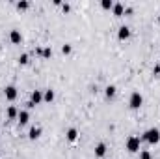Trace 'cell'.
<instances>
[{"label": "cell", "mask_w": 160, "mask_h": 159, "mask_svg": "<svg viewBox=\"0 0 160 159\" xmlns=\"http://www.w3.org/2000/svg\"><path fill=\"white\" fill-rule=\"evenodd\" d=\"M28 6H30V4H28L26 0H22V2H17V7H19V9H28Z\"/></svg>", "instance_id": "d6986e66"}, {"label": "cell", "mask_w": 160, "mask_h": 159, "mask_svg": "<svg viewBox=\"0 0 160 159\" xmlns=\"http://www.w3.org/2000/svg\"><path fill=\"white\" fill-rule=\"evenodd\" d=\"M62 7H63V11H69V9H71V6H69V4H63Z\"/></svg>", "instance_id": "603a6c76"}, {"label": "cell", "mask_w": 160, "mask_h": 159, "mask_svg": "<svg viewBox=\"0 0 160 159\" xmlns=\"http://www.w3.org/2000/svg\"><path fill=\"white\" fill-rule=\"evenodd\" d=\"M123 11H125L123 4H114V13L116 15H123Z\"/></svg>", "instance_id": "5bb4252c"}, {"label": "cell", "mask_w": 160, "mask_h": 159, "mask_svg": "<svg viewBox=\"0 0 160 159\" xmlns=\"http://www.w3.org/2000/svg\"><path fill=\"white\" fill-rule=\"evenodd\" d=\"M9 39H11V43H21V41H22V36H21V32H19V30H11Z\"/></svg>", "instance_id": "8992f818"}, {"label": "cell", "mask_w": 160, "mask_h": 159, "mask_svg": "<svg viewBox=\"0 0 160 159\" xmlns=\"http://www.w3.org/2000/svg\"><path fill=\"white\" fill-rule=\"evenodd\" d=\"M19 64H21V66H26V64H28V54H21V56H19Z\"/></svg>", "instance_id": "ac0fdd59"}, {"label": "cell", "mask_w": 160, "mask_h": 159, "mask_svg": "<svg viewBox=\"0 0 160 159\" xmlns=\"http://www.w3.org/2000/svg\"><path fill=\"white\" fill-rule=\"evenodd\" d=\"M71 51H73V49H71V45H69V43H65V45L62 47V52H63V54H69Z\"/></svg>", "instance_id": "ffe728a7"}, {"label": "cell", "mask_w": 160, "mask_h": 159, "mask_svg": "<svg viewBox=\"0 0 160 159\" xmlns=\"http://www.w3.org/2000/svg\"><path fill=\"white\" fill-rule=\"evenodd\" d=\"M0 49H2V45H0Z\"/></svg>", "instance_id": "d4e9b609"}, {"label": "cell", "mask_w": 160, "mask_h": 159, "mask_svg": "<svg viewBox=\"0 0 160 159\" xmlns=\"http://www.w3.org/2000/svg\"><path fill=\"white\" fill-rule=\"evenodd\" d=\"M15 116H19V111L15 107H9L7 109V118H15Z\"/></svg>", "instance_id": "9a60e30c"}, {"label": "cell", "mask_w": 160, "mask_h": 159, "mask_svg": "<svg viewBox=\"0 0 160 159\" xmlns=\"http://www.w3.org/2000/svg\"><path fill=\"white\" fill-rule=\"evenodd\" d=\"M43 99H45V101H48V103H50V101H52V99H54V90H47V92H45V94H43Z\"/></svg>", "instance_id": "4fadbf2b"}, {"label": "cell", "mask_w": 160, "mask_h": 159, "mask_svg": "<svg viewBox=\"0 0 160 159\" xmlns=\"http://www.w3.org/2000/svg\"><path fill=\"white\" fill-rule=\"evenodd\" d=\"M28 137H30L32 141H35V139H39V137H41V127H35V126H34V127L30 129V133H28Z\"/></svg>", "instance_id": "9c48e42d"}, {"label": "cell", "mask_w": 160, "mask_h": 159, "mask_svg": "<svg viewBox=\"0 0 160 159\" xmlns=\"http://www.w3.org/2000/svg\"><path fill=\"white\" fill-rule=\"evenodd\" d=\"M142 103H144L142 94H140V92H134V94L130 96V107H132V109H140V107H142Z\"/></svg>", "instance_id": "3957f363"}, {"label": "cell", "mask_w": 160, "mask_h": 159, "mask_svg": "<svg viewBox=\"0 0 160 159\" xmlns=\"http://www.w3.org/2000/svg\"><path fill=\"white\" fill-rule=\"evenodd\" d=\"M17 118H19V124H21V126H24V124H28V120H30V114H28V111H21Z\"/></svg>", "instance_id": "ba28073f"}, {"label": "cell", "mask_w": 160, "mask_h": 159, "mask_svg": "<svg viewBox=\"0 0 160 159\" xmlns=\"http://www.w3.org/2000/svg\"><path fill=\"white\" fill-rule=\"evenodd\" d=\"M104 154H106V144H103V142L97 144L95 146V156L97 157H104Z\"/></svg>", "instance_id": "30bf717a"}, {"label": "cell", "mask_w": 160, "mask_h": 159, "mask_svg": "<svg viewBox=\"0 0 160 159\" xmlns=\"http://www.w3.org/2000/svg\"><path fill=\"white\" fill-rule=\"evenodd\" d=\"M144 139H145L149 144H157L160 141V131L157 127H151V129H147V131L144 133Z\"/></svg>", "instance_id": "6da1fadb"}, {"label": "cell", "mask_w": 160, "mask_h": 159, "mask_svg": "<svg viewBox=\"0 0 160 159\" xmlns=\"http://www.w3.org/2000/svg\"><path fill=\"white\" fill-rule=\"evenodd\" d=\"M127 150H129V152H140V139H138V137H129V141H127Z\"/></svg>", "instance_id": "7a4b0ae2"}, {"label": "cell", "mask_w": 160, "mask_h": 159, "mask_svg": "<svg viewBox=\"0 0 160 159\" xmlns=\"http://www.w3.org/2000/svg\"><path fill=\"white\" fill-rule=\"evenodd\" d=\"M4 94H6V99H9V101H13V99L17 97V88H15V86H6V90H4Z\"/></svg>", "instance_id": "277c9868"}, {"label": "cell", "mask_w": 160, "mask_h": 159, "mask_svg": "<svg viewBox=\"0 0 160 159\" xmlns=\"http://www.w3.org/2000/svg\"><path fill=\"white\" fill-rule=\"evenodd\" d=\"M76 137H78V131H76L75 127H71V129L67 131V139H69V141L73 142V141H76Z\"/></svg>", "instance_id": "7c38bea8"}, {"label": "cell", "mask_w": 160, "mask_h": 159, "mask_svg": "<svg viewBox=\"0 0 160 159\" xmlns=\"http://www.w3.org/2000/svg\"><path fill=\"white\" fill-rule=\"evenodd\" d=\"M116 92H117V88H116V86H112V84H110V86H106V90H104V94H106V97H108V99L116 97Z\"/></svg>", "instance_id": "8fae6325"}, {"label": "cell", "mask_w": 160, "mask_h": 159, "mask_svg": "<svg viewBox=\"0 0 160 159\" xmlns=\"http://www.w3.org/2000/svg\"><path fill=\"white\" fill-rule=\"evenodd\" d=\"M101 6H103L104 9H110V7H114V2H112V0H103Z\"/></svg>", "instance_id": "2e32d148"}, {"label": "cell", "mask_w": 160, "mask_h": 159, "mask_svg": "<svg viewBox=\"0 0 160 159\" xmlns=\"http://www.w3.org/2000/svg\"><path fill=\"white\" fill-rule=\"evenodd\" d=\"M153 73H155V75H158V73H160V66H155V69H153Z\"/></svg>", "instance_id": "7402d4cb"}, {"label": "cell", "mask_w": 160, "mask_h": 159, "mask_svg": "<svg viewBox=\"0 0 160 159\" xmlns=\"http://www.w3.org/2000/svg\"><path fill=\"white\" fill-rule=\"evenodd\" d=\"M140 159H151V154H149L147 150H142V152H140Z\"/></svg>", "instance_id": "44dd1931"}, {"label": "cell", "mask_w": 160, "mask_h": 159, "mask_svg": "<svg viewBox=\"0 0 160 159\" xmlns=\"http://www.w3.org/2000/svg\"><path fill=\"white\" fill-rule=\"evenodd\" d=\"M117 36H119V39H127V37H130V28H129V26H121L119 32H117Z\"/></svg>", "instance_id": "5b68a950"}, {"label": "cell", "mask_w": 160, "mask_h": 159, "mask_svg": "<svg viewBox=\"0 0 160 159\" xmlns=\"http://www.w3.org/2000/svg\"><path fill=\"white\" fill-rule=\"evenodd\" d=\"M30 101H32L34 105L41 103V101H43V94H41L39 90H34V92H32V99H30Z\"/></svg>", "instance_id": "52a82bcc"}, {"label": "cell", "mask_w": 160, "mask_h": 159, "mask_svg": "<svg viewBox=\"0 0 160 159\" xmlns=\"http://www.w3.org/2000/svg\"><path fill=\"white\" fill-rule=\"evenodd\" d=\"M52 56V49L50 47H45L43 49V58H50Z\"/></svg>", "instance_id": "e0dca14e"}, {"label": "cell", "mask_w": 160, "mask_h": 159, "mask_svg": "<svg viewBox=\"0 0 160 159\" xmlns=\"http://www.w3.org/2000/svg\"><path fill=\"white\" fill-rule=\"evenodd\" d=\"M158 22H160V17H158Z\"/></svg>", "instance_id": "cb8c5ba5"}]
</instances>
